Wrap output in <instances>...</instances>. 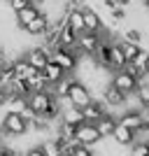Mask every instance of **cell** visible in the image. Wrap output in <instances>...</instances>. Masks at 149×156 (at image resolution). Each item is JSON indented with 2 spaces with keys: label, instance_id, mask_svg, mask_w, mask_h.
<instances>
[{
  "label": "cell",
  "instance_id": "1",
  "mask_svg": "<svg viewBox=\"0 0 149 156\" xmlns=\"http://www.w3.org/2000/svg\"><path fill=\"white\" fill-rule=\"evenodd\" d=\"M30 130L26 114H19V112H5V117L0 121V133L5 137H21Z\"/></svg>",
  "mask_w": 149,
  "mask_h": 156
},
{
  "label": "cell",
  "instance_id": "2",
  "mask_svg": "<svg viewBox=\"0 0 149 156\" xmlns=\"http://www.w3.org/2000/svg\"><path fill=\"white\" fill-rule=\"evenodd\" d=\"M107 33L112 30H105V33H91V30H84L77 35V47L84 51V56H96V51L100 49L103 40L107 37Z\"/></svg>",
  "mask_w": 149,
  "mask_h": 156
},
{
  "label": "cell",
  "instance_id": "3",
  "mask_svg": "<svg viewBox=\"0 0 149 156\" xmlns=\"http://www.w3.org/2000/svg\"><path fill=\"white\" fill-rule=\"evenodd\" d=\"M68 100H70V105H75V107H86V105L93 100V93H91V89L82 82V79L72 77V84H70V91H68Z\"/></svg>",
  "mask_w": 149,
  "mask_h": 156
},
{
  "label": "cell",
  "instance_id": "4",
  "mask_svg": "<svg viewBox=\"0 0 149 156\" xmlns=\"http://www.w3.org/2000/svg\"><path fill=\"white\" fill-rule=\"evenodd\" d=\"M75 140H77L79 144H84V147H96V144L103 142V135L98 133L96 124L84 121V124H79L77 128H75Z\"/></svg>",
  "mask_w": 149,
  "mask_h": 156
},
{
  "label": "cell",
  "instance_id": "5",
  "mask_svg": "<svg viewBox=\"0 0 149 156\" xmlns=\"http://www.w3.org/2000/svg\"><path fill=\"white\" fill-rule=\"evenodd\" d=\"M49 56H51V61L56 65H61L68 75H72V72L77 70V56L72 54V49H65V47H54L51 51H49Z\"/></svg>",
  "mask_w": 149,
  "mask_h": 156
},
{
  "label": "cell",
  "instance_id": "6",
  "mask_svg": "<svg viewBox=\"0 0 149 156\" xmlns=\"http://www.w3.org/2000/svg\"><path fill=\"white\" fill-rule=\"evenodd\" d=\"M23 58H26L35 70H42V68L51 61V56H49V49H47L44 44H35V47H28L26 49Z\"/></svg>",
  "mask_w": 149,
  "mask_h": 156
},
{
  "label": "cell",
  "instance_id": "7",
  "mask_svg": "<svg viewBox=\"0 0 149 156\" xmlns=\"http://www.w3.org/2000/svg\"><path fill=\"white\" fill-rule=\"evenodd\" d=\"M112 84L117 86V89H121L123 93H128V96H130V93H135L140 79L133 77V75L123 68V70H114V72H112Z\"/></svg>",
  "mask_w": 149,
  "mask_h": 156
},
{
  "label": "cell",
  "instance_id": "8",
  "mask_svg": "<svg viewBox=\"0 0 149 156\" xmlns=\"http://www.w3.org/2000/svg\"><path fill=\"white\" fill-rule=\"evenodd\" d=\"M128 98H130L128 93H123L121 89H117L112 82L103 89V100H105L107 107H123V105L128 103Z\"/></svg>",
  "mask_w": 149,
  "mask_h": 156
},
{
  "label": "cell",
  "instance_id": "9",
  "mask_svg": "<svg viewBox=\"0 0 149 156\" xmlns=\"http://www.w3.org/2000/svg\"><path fill=\"white\" fill-rule=\"evenodd\" d=\"M82 112H84V119L89 121V124H96L98 119H103L105 114H110V107L105 105L103 98H100V100H96V98H93L86 107H82Z\"/></svg>",
  "mask_w": 149,
  "mask_h": 156
},
{
  "label": "cell",
  "instance_id": "10",
  "mask_svg": "<svg viewBox=\"0 0 149 156\" xmlns=\"http://www.w3.org/2000/svg\"><path fill=\"white\" fill-rule=\"evenodd\" d=\"M49 26H51V21H49V16H47L44 12H40L37 16H35V19H33V21L28 23L26 28H21V30L26 33L28 37H42V35H44V33L49 30Z\"/></svg>",
  "mask_w": 149,
  "mask_h": 156
},
{
  "label": "cell",
  "instance_id": "11",
  "mask_svg": "<svg viewBox=\"0 0 149 156\" xmlns=\"http://www.w3.org/2000/svg\"><path fill=\"white\" fill-rule=\"evenodd\" d=\"M126 65H128V61H126V56H123L121 42L110 40V58H107V68L114 72V70H123Z\"/></svg>",
  "mask_w": 149,
  "mask_h": 156
},
{
  "label": "cell",
  "instance_id": "12",
  "mask_svg": "<svg viewBox=\"0 0 149 156\" xmlns=\"http://www.w3.org/2000/svg\"><path fill=\"white\" fill-rule=\"evenodd\" d=\"M84 26H86V30H91V33L110 30V28L103 23V16L98 14V9H93V7H86V9H84Z\"/></svg>",
  "mask_w": 149,
  "mask_h": 156
},
{
  "label": "cell",
  "instance_id": "13",
  "mask_svg": "<svg viewBox=\"0 0 149 156\" xmlns=\"http://www.w3.org/2000/svg\"><path fill=\"white\" fill-rule=\"evenodd\" d=\"M144 119H147V117H144V112H142V110H123V114L119 117V124L128 126L133 133H137Z\"/></svg>",
  "mask_w": 149,
  "mask_h": 156
},
{
  "label": "cell",
  "instance_id": "14",
  "mask_svg": "<svg viewBox=\"0 0 149 156\" xmlns=\"http://www.w3.org/2000/svg\"><path fill=\"white\" fill-rule=\"evenodd\" d=\"M112 140H114L119 147H133V144H135V133H133L128 126L117 124V128L112 133Z\"/></svg>",
  "mask_w": 149,
  "mask_h": 156
},
{
  "label": "cell",
  "instance_id": "15",
  "mask_svg": "<svg viewBox=\"0 0 149 156\" xmlns=\"http://www.w3.org/2000/svg\"><path fill=\"white\" fill-rule=\"evenodd\" d=\"M61 121L68 126H72V128H77L79 124H84V112L79 110V107H75V105H68V107H63V114H61Z\"/></svg>",
  "mask_w": 149,
  "mask_h": 156
},
{
  "label": "cell",
  "instance_id": "16",
  "mask_svg": "<svg viewBox=\"0 0 149 156\" xmlns=\"http://www.w3.org/2000/svg\"><path fill=\"white\" fill-rule=\"evenodd\" d=\"M65 26L70 28V30H75L79 35V33H84L86 26H84V9H68V14H65Z\"/></svg>",
  "mask_w": 149,
  "mask_h": 156
},
{
  "label": "cell",
  "instance_id": "17",
  "mask_svg": "<svg viewBox=\"0 0 149 156\" xmlns=\"http://www.w3.org/2000/svg\"><path fill=\"white\" fill-rule=\"evenodd\" d=\"M40 72L44 75V79H47V82H49L51 86H54V84H59L61 79H65V77H68V72H65L63 68H61V65H56L54 61H49V63H47V65H44V68H42Z\"/></svg>",
  "mask_w": 149,
  "mask_h": 156
},
{
  "label": "cell",
  "instance_id": "18",
  "mask_svg": "<svg viewBox=\"0 0 149 156\" xmlns=\"http://www.w3.org/2000/svg\"><path fill=\"white\" fill-rule=\"evenodd\" d=\"M42 12L37 5H28V7H23V9H19V12H14V19H16V26L19 28H26L28 23H30L37 14Z\"/></svg>",
  "mask_w": 149,
  "mask_h": 156
},
{
  "label": "cell",
  "instance_id": "19",
  "mask_svg": "<svg viewBox=\"0 0 149 156\" xmlns=\"http://www.w3.org/2000/svg\"><path fill=\"white\" fill-rule=\"evenodd\" d=\"M35 72H37V70H35V68H33L23 56L14 58V77H16V79H23V82H26V79H30Z\"/></svg>",
  "mask_w": 149,
  "mask_h": 156
},
{
  "label": "cell",
  "instance_id": "20",
  "mask_svg": "<svg viewBox=\"0 0 149 156\" xmlns=\"http://www.w3.org/2000/svg\"><path fill=\"white\" fill-rule=\"evenodd\" d=\"M117 124H119V117L105 114L103 119H98V121H96V128H98V133H100V135H103V140H105V137H112V133H114Z\"/></svg>",
  "mask_w": 149,
  "mask_h": 156
},
{
  "label": "cell",
  "instance_id": "21",
  "mask_svg": "<svg viewBox=\"0 0 149 156\" xmlns=\"http://www.w3.org/2000/svg\"><path fill=\"white\" fill-rule=\"evenodd\" d=\"M77 44V33L70 30L68 26L61 28V35H59V44L56 47H65V49H72V47Z\"/></svg>",
  "mask_w": 149,
  "mask_h": 156
},
{
  "label": "cell",
  "instance_id": "22",
  "mask_svg": "<svg viewBox=\"0 0 149 156\" xmlns=\"http://www.w3.org/2000/svg\"><path fill=\"white\" fill-rule=\"evenodd\" d=\"M26 84H28V89H30V93H33V91H44V89H51V84L44 79V75H42L40 70L35 72L30 79H26Z\"/></svg>",
  "mask_w": 149,
  "mask_h": 156
},
{
  "label": "cell",
  "instance_id": "23",
  "mask_svg": "<svg viewBox=\"0 0 149 156\" xmlns=\"http://www.w3.org/2000/svg\"><path fill=\"white\" fill-rule=\"evenodd\" d=\"M119 42H121L123 56H126V61H128V63H130V61H133V58L137 56V54H140V51L144 49V47H142V44H137V42H123V40H119Z\"/></svg>",
  "mask_w": 149,
  "mask_h": 156
},
{
  "label": "cell",
  "instance_id": "24",
  "mask_svg": "<svg viewBox=\"0 0 149 156\" xmlns=\"http://www.w3.org/2000/svg\"><path fill=\"white\" fill-rule=\"evenodd\" d=\"M40 147H42V151H44L47 156H63V151H61V147L56 144V140H54V137L44 140V142L40 144Z\"/></svg>",
  "mask_w": 149,
  "mask_h": 156
},
{
  "label": "cell",
  "instance_id": "25",
  "mask_svg": "<svg viewBox=\"0 0 149 156\" xmlns=\"http://www.w3.org/2000/svg\"><path fill=\"white\" fill-rule=\"evenodd\" d=\"M135 98H137L140 105L149 100V79H140V84H137V89H135Z\"/></svg>",
  "mask_w": 149,
  "mask_h": 156
},
{
  "label": "cell",
  "instance_id": "26",
  "mask_svg": "<svg viewBox=\"0 0 149 156\" xmlns=\"http://www.w3.org/2000/svg\"><path fill=\"white\" fill-rule=\"evenodd\" d=\"M121 40L123 42H137V44H142V30L140 28H126Z\"/></svg>",
  "mask_w": 149,
  "mask_h": 156
},
{
  "label": "cell",
  "instance_id": "27",
  "mask_svg": "<svg viewBox=\"0 0 149 156\" xmlns=\"http://www.w3.org/2000/svg\"><path fill=\"white\" fill-rule=\"evenodd\" d=\"M130 156H149L147 142H135L133 147H130Z\"/></svg>",
  "mask_w": 149,
  "mask_h": 156
},
{
  "label": "cell",
  "instance_id": "28",
  "mask_svg": "<svg viewBox=\"0 0 149 156\" xmlns=\"http://www.w3.org/2000/svg\"><path fill=\"white\" fill-rule=\"evenodd\" d=\"M33 5V0H7V7L12 9V12H19V9H23V7Z\"/></svg>",
  "mask_w": 149,
  "mask_h": 156
},
{
  "label": "cell",
  "instance_id": "29",
  "mask_svg": "<svg viewBox=\"0 0 149 156\" xmlns=\"http://www.w3.org/2000/svg\"><path fill=\"white\" fill-rule=\"evenodd\" d=\"M72 154H75V156H98V154H96V151L91 149V147H84V144H79L77 149L72 151Z\"/></svg>",
  "mask_w": 149,
  "mask_h": 156
},
{
  "label": "cell",
  "instance_id": "30",
  "mask_svg": "<svg viewBox=\"0 0 149 156\" xmlns=\"http://www.w3.org/2000/svg\"><path fill=\"white\" fill-rule=\"evenodd\" d=\"M0 156H16V151H14L12 147H7V144L0 142Z\"/></svg>",
  "mask_w": 149,
  "mask_h": 156
},
{
  "label": "cell",
  "instance_id": "31",
  "mask_svg": "<svg viewBox=\"0 0 149 156\" xmlns=\"http://www.w3.org/2000/svg\"><path fill=\"white\" fill-rule=\"evenodd\" d=\"M26 156H47V154L42 151V147L37 144V147H30V149L26 151Z\"/></svg>",
  "mask_w": 149,
  "mask_h": 156
},
{
  "label": "cell",
  "instance_id": "32",
  "mask_svg": "<svg viewBox=\"0 0 149 156\" xmlns=\"http://www.w3.org/2000/svg\"><path fill=\"white\" fill-rule=\"evenodd\" d=\"M140 110L144 112V117H149V100H147V103H142V105H140Z\"/></svg>",
  "mask_w": 149,
  "mask_h": 156
},
{
  "label": "cell",
  "instance_id": "33",
  "mask_svg": "<svg viewBox=\"0 0 149 156\" xmlns=\"http://www.w3.org/2000/svg\"><path fill=\"white\" fill-rule=\"evenodd\" d=\"M117 5H121V7H128V5H130V0H117Z\"/></svg>",
  "mask_w": 149,
  "mask_h": 156
},
{
  "label": "cell",
  "instance_id": "34",
  "mask_svg": "<svg viewBox=\"0 0 149 156\" xmlns=\"http://www.w3.org/2000/svg\"><path fill=\"white\" fill-rule=\"evenodd\" d=\"M44 2H47V0H33V5H37V7H42Z\"/></svg>",
  "mask_w": 149,
  "mask_h": 156
},
{
  "label": "cell",
  "instance_id": "35",
  "mask_svg": "<svg viewBox=\"0 0 149 156\" xmlns=\"http://www.w3.org/2000/svg\"><path fill=\"white\" fill-rule=\"evenodd\" d=\"M140 2H142V5H144V7H147V5H149V0H140Z\"/></svg>",
  "mask_w": 149,
  "mask_h": 156
},
{
  "label": "cell",
  "instance_id": "36",
  "mask_svg": "<svg viewBox=\"0 0 149 156\" xmlns=\"http://www.w3.org/2000/svg\"><path fill=\"white\" fill-rule=\"evenodd\" d=\"M144 142H147V147H149V137H147V140H144Z\"/></svg>",
  "mask_w": 149,
  "mask_h": 156
},
{
  "label": "cell",
  "instance_id": "37",
  "mask_svg": "<svg viewBox=\"0 0 149 156\" xmlns=\"http://www.w3.org/2000/svg\"><path fill=\"white\" fill-rule=\"evenodd\" d=\"M63 156H75V154H63Z\"/></svg>",
  "mask_w": 149,
  "mask_h": 156
},
{
  "label": "cell",
  "instance_id": "38",
  "mask_svg": "<svg viewBox=\"0 0 149 156\" xmlns=\"http://www.w3.org/2000/svg\"><path fill=\"white\" fill-rule=\"evenodd\" d=\"M61 2H68V0H61Z\"/></svg>",
  "mask_w": 149,
  "mask_h": 156
},
{
  "label": "cell",
  "instance_id": "39",
  "mask_svg": "<svg viewBox=\"0 0 149 156\" xmlns=\"http://www.w3.org/2000/svg\"><path fill=\"white\" fill-rule=\"evenodd\" d=\"M147 9H149V5H147Z\"/></svg>",
  "mask_w": 149,
  "mask_h": 156
}]
</instances>
